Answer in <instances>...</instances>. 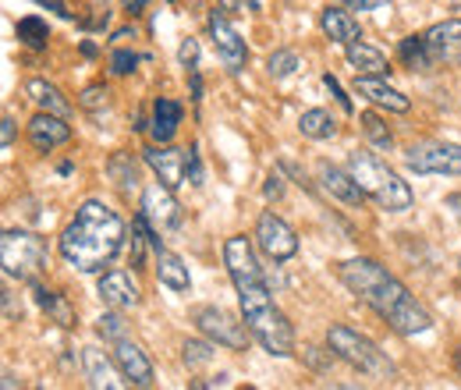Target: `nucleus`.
I'll return each mask as SVG.
<instances>
[{
  "mask_svg": "<svg viewBox=\"0 0 461 390\" xmlns=\"http://www.w3.org/2000/svg\"><path fill=\"white\" fill-rule=\"evenodd\" d=\"M345 57L348 64L355 68V75H387L391 71V60L384 57V50H376V47H369V43H348L345 47Z\"/></svg>",
  "mask_w": 461,
  "mask_h": 390,
  "instance_id": "nucleus-23",
  "label": "nucleus"
},
{
  "mask_svg": "<svg viewBox=\"0 0 461 390\" xmlns=\"http://www.w3.org/2000/svg\"><path fill=\"white\" fill-rule=\"evenodd\" d=\"M320 185H323L327 195L341 199L345 206H362V203L369 199V195L362 192V185L351 177V170H341V168H334V164H320Z\"/></svg>",
  "mask_w": 461,
  "mask_h": 390,
  "instance_id": "nucleus-18",
  "label": "nucleus"
},
{
  "mask_svg": "<svg viewBox=\"0 0 461 390\" xmlns=\"http://www.w3.org/2000/svg\"><path fill=\"white\" fill-rule=\"evenodd\" d=\"M111 358H114V355H111ZM111 358H107L100 348H82V366H86V380H89V387H96V390L100 387L104 390L128 387V380H124V376L117 380V373H121V369L114 373L117 362H111Z\"/></svg>",
  "mask_w": 461,
  "mask_h": 390,
  "instance_id": "nucleus-19",
  "label": "nucleus"
},
{
  "mask_svg": "<svg viewBox=\"0 0 461 390\" xmlns=\"http://www.w3.org/2000/svg\"><path fill=\"white\" fill-rule=\"evenodd\" d=\"M249 7H252V11H259V0H249Z\"/></svg>",
  "mask_w": 461,
  "mask_h": 390,
  "instance_id": "nucleus-48",
  "label": "nucleus"
},
{
  "mask_svg": "<svg viewBox=\"0 0 461 390\" xmlns=\"http://www.w3.org/2000/svg\"><path fill=\"white\" fill-rule=\"evenodd\" d=\"M121 4H124V11H128V14H142L149 0H121Z\"/></svg>",
  "mask_w": 461,
  "mask_h": 390,
  "instance_id": "nucleus-44",
  "label": "nucleus"
},
{
  "mask_svg": "<svg viewBox=\"0 0 461 390\" xmlns=\"http://www.w3.org/2000/svg\"><path fill=\"white\" fill-rule=\"evenodd\" d=\"M157 277L160 284H167L171 291H188V267H185V259L181 256H174L167 249H160L157 252Z\"/></svg>",
  "mask_w": 461,
  "mask_h": 390,
  "instance_id": "nucleus-25",
  "label": "nucleus"
},
{
  "mask_svg": "<svg viewBox=\"0 0 461 390\" xmlns=\"http://www.w3.org/2000/svg\"><path fill=\"white\" fill-rule=\"evenodd\" d=\"M82 54H86V57H96V43H89V40H86V43H82Z\"/></svg>",
  "mask_w": 461,
  "mask_h": 390,
  "instance_id": "nucleus-45",
  "label": "nucleus"
},
{
  "mask_svg": "<svg viewBox=\"0 0 461 390\" xmlns=\"http://www.w3.org/2000/svg\"><path fill=\"white\" fill-rule=\"evenodd\" d=\"M25 96H29L40 111L60 113V117H68V113H71V104L64 100V93H60L58 86H50L47 78H29V82H25Z\"/></svg>",
  "mask_w": 461,
  "mask_h": 390,
  "instance_id": "nucleus-24",
  "label": "nucleus"
},
{
  "mask_svg": "<svg viewBox=\"0 0 461 390\" xmlns=\"http://www.w3.org/2000/svg\"><path fill=\"white\" fill-rule=\"evenodd\" d=\"M398 57H402L404 68H411V71H433V60H429L422 32L419 36H404L402 43H398Z\"/></svg>",
  "mask_w": 461,
  "mask_h": 390,
  "instance_id": "nucleus-28",
  "label": "nucleus"
},
{
  "mask_svg": "<svg viewBox=\"0 0 461 390\" xmlns=\"http://www.w3.org/2000/svg\"><path fill=\"white\" fill-rule=\"evenodd\" d=\"M206 25H210L213 47H217V54L224 60V68H228V71H241V68L249 64V47H245V40L238 36V29L221 14V7L210 11V22H206Z\"/></svg>",
  "mask_w": 461,
  "mask_h": 390,
  "instance_id": "nucleus-12",
  "label": "nucleus"
},
{
  "mask_svg": "<svg viewBox=\"0 0 461 390\" xmlns=\"http://www.w3.org/2000/svg\"><path fill=\"white\" fill-rule=\"evenodd\" d=\"M0 124H4V132H0V135H4V150H11V142H14V117H11V113H4V121H0Z\"/></svg>",
  "mask_w": 461,
  "mask_h": 390,
  "instance_id": "nucleus-41",
  "label": "nucleus"
},
{
  "mask_svg": "<svg viewBox=\"0 0 461 390\" xmlns=\"http://www.w3.org/2000/svg\"><path fill=\"white\" fill-rule=\"evenodd\" d=\"M177 60H181V68L195 71V64H199V43H195V40H185V43L177 47Z\"/></svg>",
  "mask_w": 461,
  "mask_h": 390,
  "instance_id": "nucleus-36",
  "label": "nucleus"
},
{
  "mask_svg": "<svg viewBox=\"0 0 461 390\" xmlns=\"http://www.w3.org/2000/svg\"><path fill=\"white\" fill-rule=\"evenodd\" d=\"M298 132H302L305 139L327 142V139H334V135H338V121H334L327 111H305L302 117H298Z\"/></svg>",
  "mask_w": 461,
  "mask_h": 390,
  "instance_id": "nucleus-27",
  "label": "nucleus"
},
{
  "mask_svg": "<svg viewBox=\"0 0 461 390\" xmlns=\"http://www.w3.org/2000/svg\"><path fill=\"white\" fill-rule=\"evenodd\" d=\"M224 267H228L234 291H238L241 320L249 323L252 337L263 344V351H270L277 358L294 355V331H291L288 316L277 309V302L270 295V284L259 270L256 249L245 234H234L224 241Z\"/></svg>",
  "mask_w": 461,
  "mask_h": 390,
  "instance_id": "nucleus-1",
  "label": "nucleus"
},
{
  "mask_svg": "<svg viewBox=\"0 0 461 390\" xmlns=\"http://www.w3.org/2000/svg\"><path fill=\"white\" fill-rule=\"evenodd\" d=\"M210 358H213V340L210 337L206 340H185V362L188 366H203Z\"/></svg>",
  "mask_w": 461,
  "mask_h": 390,
  "instance_id": "nucleus-34",
  "label": "nucleus"
},
{
  "mask_svg": "<svg viewBox=\"0 0 461 390\" xmlns=\"http://www.w3.org/2000/svg\"><path fill=\"white\" fill-rule=\"evenodd\" d=\"M404 168L415 174H447L461 177V146L458 142H440V139H426L404 150Z\"/></svg>",
  "mask_w": 461,
  "mask_h": 390,
  "instance_id": "nucleus-8",
  "label": "nucleus"
},
{
  "mask_svg": "<svg viewBox=\"0 0 461 390\" xmlns=\"http://www.w3.org/2000/svg\"><path fill=\"white\" fill-rule=\"evenodd\" d=\"M455 369H458V376H461V344L455 348Z\"/></svg>",
  "mask_w": 461,
  "mask_h": 390,
  "instance_id": "nucleus-46",
  "label": "nucleus"
},
{
  "mask_svg": "<svg viewBox=\"0 0 461 390\" xmlns=\"http://www.w3.org/2000/svg\"><path fill=\"white\" fill-rule=\"evenodd\" d=\"M18 316H22V305H14V295H11V291H4V320H7V323H14Z\"/></svg>",
  "mask_w": 461,
  "mask_h": 390,
  "instance_id": "nucleus-39",
  "label": "nucleus"
},
{
  "mask_svg": "<svg viewBox=\"0 0 461 390\" xmlns=\"http://www.w3.org/2000/svg\"><path fill=\"white\" fill-rule=\"evenodd\" d=\"M327 348L334 351V358H341L345 366L358 369V373H366V376L394 380V366H391V358H387L369 337L358 334V331H351V327H345V323H334V327L327 331Z\"/></svg>",
  "mask_w": 461,
  "mask_h": 390,
  "instance_id": "nucleus-5",
  "label": "nucleus"
},
{
  "mask_svg": "<svg viewBox=\"0 0 461 390\" xmlns=\"http://www.w3.org/2000/svg\"><path fill=\"white\" fill-rule=\"evenodd\" d=\"M221 4H224V11H230V7H234V0H221Z\"/></svg>",
  "mask_w": 461,
  "mask_h": 390,
  "instance_id": "nucleus-47",
  "label": "nucleus"
},
{
  "mask_svg": "<svg viewBox=\"0 0 461 390\" xmlns=\"http://www.w3.org/2000/svg\"><path fill=\"white\" fill-rule=\"evenodd\" d=\"M320 29L334 40V43H358L362 40V29H358V22L348 14V7H323V14H320Z\"/></svg>",
  "mask_w": 461,
  "mask_h": 390,
  "instance_id": "nucleus-21",
  "label": "nucleus"
},
{
  "mask_svg": "<svg viewBox=\"0 0 461 390\" xmlns=\"http://www.w3.org/2000/svg\"><path fill=\"white\" fill-rule=\"evenodd\" d=\"M135 64H139V54H135V50L117 47L114 54H111V71H114V75H131V71H135Z\"/></svg>",
  "mask_w": 461,
  "mask_h": 390,
  "instance_id": "nucleus-35",
  "label": "nucleus"
},
{
  "mask_svg": "<svg viewBox=\"0 0 461 390\" xmlns=\"http://www.w3.org/2000/svg\"><path fill=\"white\" fill-rule=\"evenodd\" d=\"M107 104H111V89H107V86H100V82H96V86H86V89H82V96H78V107H82V111H89V113L104 111Z\"/></svg>",
  "mask_w": 461,
  "mask_h": 390,
  "instance_id": "nucleus-33",
  "label": "nucleus"
},
{
  "mask_svg": "<svg viewBox=\"0 0 461 390\" xmlns=\"http://www.w3.org/2000/svg\"><path fill=\"white\" fill-rule=\"evenodd\" d=\"M323 86H327V89H330V93L338 96V104H341V107H345V111L351 113V100H348V96H345V89H341V82H338L334 75H323Z\"/></svg>",
  "mask_w": 461,
  "mask_h": 390,
  "instance_id": "nucleus-37",
  "label": "nucleus"
},
{
  "mask_svg": "<svg viewBox=\"0 0 461 390\" xmlns=\"http://www.w3.org/2000/svg\"><path fill=\"white\" fill-rule=\"evenodd\" d=\"M36 4H40V7H50V11H58L60 18H71V11H68L60 0H36Z\"/></svg>",
  "mask_w": 461,
  "mask_h": 390,
  "instance_id": "nucleus-43",
  "label": "nucleus"
},
{
  "mask_svg": "<svg viewBox=\"0 0 461 390\" xmlns=\"http://www.w3.org/2000/svg\"><path fill=\"white\" fill-rule=\"evenodd\" d=\"M0 263H4V277L32 284L47 267V241L36 231H22V227H7L0 234Z\"/></svg>",
  "mask_w": 461,
  "mask_h": 390,
  "instance_id": "nucleus-6",
  "label": "nucleus"
},
{
  "mask_svg": "<svg viewBox=\"0 0 461 390\" xmlns=\"http://www.w3.org/2000/svg\"><path fill=\"white\" fill-rule=\"evenodd\" d=\"M259 252L274 263H288L291 256H298V234L285 217H277L274 210H263L259 221H256V231H252Z\"/></svg>",
  "mask_w": 461,
  "mask_h": 390,
  "instance_id": "nucleus-9",
  "label": "nucleus"
},
{
  "mask_svg": "<svg viewBox=\"0 0 461 390\" xmlns=\"http://www.w3.org/2000/svg\"><path fill=\"white\" fill-rule=\"evenodd\" d=\"M181 104L171 100V96H160L157 104H153V121H149V135H153V142H171L174 135H177V124H181Z\"/></svg>",
  "mask_w": 461,
  "mask_h": 390,
  "instance_id": "nucleus-22",
  "label": "nucleus"
},
{
  "mask_svg": "<svg viewBox=\"0 0 461 390\" xmlns=\"http://www.w3.org/2000/svg\"><path fill=\"white\" fill-rule=\"evenodd\" d=\"M348 170H351V177L362 185V192H366L380 210H387V213H404V210H411L415 195H411L408 181H404L394 168H387L380 157H373L369 150L348 153Z\"/></svg>",
  "mask_w": 461,
  "mask_h": 390,
  "instance_id": "nucleus-4",
  "label": "nucleus"
},
{
  "mask_svg": "<svg viewBox=\"0 0 461 390\" xmlns=\"http://www.w3.org/2000/svg\"><path fill=\"white\" fill-rule=\"evenodd\" d=\"M358 121H362V132H366V139H369L376 150H391V146H394V132L387 128V121H384L380 113L366 111L362 117H358Z\"/></svg>",
  "mask_w": 461,
  "mask_h": 390,
  "instance_id": "nucleus-30",
  "label": "nucleus"
},
{
  "mask_svg": "<svg viewBox=\"0 0 461 390\" xmlns=\"http://www.w3.org/2000/svg\"><path fill=\"white\" fill-rule=\"evenodd\" d=\"M192 323H195V331L203 337H210L213 344L230 348V351H245L249 337H252L249 323H238L228 309H221V305H195L192 309Z\"/></svg>",
  "mask_w": 461,
  "mask_h": 390,
  "instance_id": "nucleus-7",
  "label": "nucleus"
},
{
  "mask_svg": "<svg viewBox=\"0 0 461 390\" xmlns=\"http://www.w3.org/2000/svg\"><path fill=\"white\" fill-rule=\"evenodd\" d=\"M32 287V298H36V305L58 323V327H75L78 323V316H75V309H71V302L60 295V291H50L47 284H40V280H32L29 284Z\"/></svg>",
  "mask_w": 461,
  "mask_h": 390,
  "instance_id": "nucleus-20",
  "label": "nucleus"
},
{
  "mask_svg": "<svg viewBox=\"0 0 461 390\" xmlns=\"http://www.w3.org/2000/svg\"><path fill=\"white\" fill-rule=\"evenodd\" d=\"M338 277H341V284H345L362 305H369L380 320H387L394 334L419 337L433 331L429 309L387 267H380L376 259H366V256L345 259L338 267Z\"/></svg>",
  "mask_w": 461,
  "mask_h": 390,
  "instance_id": "nucleus-2",
  "label": "nucleus"
},
{
  "mask_svg": "<svg viewBox=\"0 0 461 390\" xmlns=\"http://www.w3.org/2000/svg\"><path fill=\"white\" fill-rule=\"evenodd\" d=\"M444 210H451V217L461 223V192H451V195L444 199Z\"/></svg>",
  "mask_w": 461,
  "mask_h": 390,
  "instance_id": "nucleus-42",
  "label": "nucleus"
},
{
  "mask_svg": "<svg viewBox=\"0 0 461 390\" xmlns=\"http://www.w3.org/2000/svg\"><path fill=\"white\" fill-rule=\"evenodd\" d=\"M458 267H461V259H458Z\"/></svg>",
  "mask_w": 461,
  "mask_h": 390,
  "instance_id": "nucleus-49",
  "label": "nucleus"
},
{
  "mask_svg": "<svg viewBox=\"0 0 461 390\" xmlns=\"http://www.w3.org/2000/svg\"><path fill=\"white\" fill-rule=\"evenodd\" d=\"M124 245V221L104 199H86L75 221L60 231V259L78 274H100Z\"/></svg>",
  "mask_w": 461,
  "mask_h": 390,
  "instance_id": "nucleus-3",
  "label": "nucleus"
},
{
  "mask_svg": "<svg viewBox=\"0 0 461 390\" xmlns=\"http://www.w3.org/2000/svg\"><path fill=\"white\" fill-rule=\"evenodd\" d=\"M422 40H426L433 68H455V64H461V18L429 25L422 32Z\"/></svg>",
  "mask_w": 461,
  "mask_h": 390,
  "instance_id": "nucleus-11",
  "label": "nucleus"
},
{
  "mask_svg": "<svg viewBox=\"0 0 461 390\" xmlns=\"http://www.w3.org/2000/svg\"><path fill=\"white\" fill-rule=\"evenodd\" d=\"M146 153V164L153 168V174L167 185V188H181L185 174H188V150H177L171 142H153Z\"/></svg>",
  "mask_w": 461,
  "mask_h": 390,
  "instance_id": "nucleus-14",
  "label": "nucleus"
},
{
  "mask_svg": "<svg viewBox=\"0 0 461 390\" xmlns=\"http://www.w3.org/2000/svg\"><path fill=\"white\" fill-rule=\"evenodd\" d=\"M96 334L104 337V340H121V337H128V323L121 320V309H111V313H104V316L96 320Z\"/></svg>",
  "mask_w": 461,
  "mask_h": 390,
  "instance_id": "nucleus-32",
  "label": "nucleus"
},
{
  "mask_svg": "<svg viewBox=\"0 0 461 390\" xmlns=\"http://www.w3.org/2000/svg\"><path fill=\"white\" fill-rule=\"evenodd\" d=\"M29 142H32L36 153H50L64 142H71V124L60 113L40 111L29 121Z\"/></svg>",
  "mask_w": 461,
  "mask_h": 390,
  "instance_id": "nucleus-16",
  "label": "nucleus"
},
{
  "mask_svg": "<svg viewBox=\"0 0 461 390\" xmlns=\"http://www.w3.org/2000/svg\"><path fill=\"white\" fill-rule=\"evenodd\" d=\"M139 213L149 221V227H153L157 234L181 227V206H177V199H174V188H167L164 181H157V185H149V188L142 192V210H139Z\"/></svg>",
  "mask_w": 461,
  "mask_h": 390,
  "instance_id": "nucleus-10",
  "label": "nucleus"
},
{
  "mask_svg": "<svg viewBox=\"0 0 461 390\" xmlns=\"http://www.w3.org/2000/svg\"><path fill=\"white\" fill-rule=\"evenodd\" d=\"M111 355H114L121 376L128 380V387H153V380H157L153 376V362L146 358V351L135 340H128V337L111 340Z\"/></svg>",
  "mask_w": 461,
  "mask_h": 390,
  "instance_id": "nucleus-13",
  "label": "nucleus"
},
{
  "mask_svg": "<svg viewBox=\"0 0 461 390\" xmlns=\"http://www.w3.org/2000/svg\"><path fill=\"white\" fill-rule=\"evenodd\" d=\"M96 295L104 298V305L121 309V313L142 305V291H139V284L131 280V274H124V270H107V274H100V280H96Z\"/></svg>",
  "mask_w": 461,
  "mask_h": 390,
  "instance_id": "nucleus-15",
  "label": "nucleus"
},
{
  "mask_svg": "<svg viewBox=\"0 0 461 390\" xmlns=\"http://www.w3.org/2000/svg\"><path fill=\"white\" fill-rule=\"evenodd\" d=\"M355 93H358V96H366L369 104H376V107L391 111V113H408V111H411V100L404 96L402 89L387 86L380 75H355Z\"/></svg>",
  "mask_w": 461,
  "mask_h": 390,
  "instance_id": "nucleus-17",
  "label": "nucleus"
},
{
  "mask_svg": "<svg viewBox=\"0 0 461 390\" xmlns=\"http://www.w3.org/2000/svg\"><path fill=\"white\" fill-rule=\"evenodd\" d=\"M348 11H376V7H384L387 0H345Z\"/></svg>",
  "mask_w": 461,
  "mask_h": 390,
  "instance_id": "nucleus-40",
  "label": "nucleus"
},
{
  "mask_svg": "<svg viewBox=\"0 0 461 390\" xmlns=\"http://www.w3.org/2000/svg\"><path fill=\"white\" fill-rule=\"evenodd\" d=\"M107 170H111V177H114L117 188H121L124 195H131V188L139 185V168H135V160H131L128 153H114L111 164H107Z\"/></svg>",
  "mask_w": 461,
  "mask_h": 390,
  "instance_id": "nucleus-29",
  "label": "nucleus"
},
{
  "mask_svg": "<svg viewBox=\"0 0 461 390\" xmlns=\"http://www.w3.org/2000/svg\"><path fill=\"white\" fill-rule=\"evenodd\" d=\"M14 36H18V43L29 47V50H47V43H50V25H47L43 18H36V14H25V18L14 22Z\"/></svg>",
  "mask_w": 461,
  "mask_h": 390,
  "instance_id": "nucleus-26",
  "label": "nucleus"
},
{
  "mask_svg": "<svg viewBox=\"0 0 461 390\" xmlns=\"http://www.w3.org/2000/svg\"><path fill=\"white\" fill-rule=\"evenodd\" d=\"M294 68H298V54L294 50H274V54L267 57V71H270V78H288L294 75Z\"/></svg>",
  "mask_w": 461,
  "mask_h": 390,
  "instance_id": "nucleus-31",
  "label": "nucleus"
},
{
  "mask_svg": "<svg viewBox=\"0 0 461 390\" xmlns=\"http://www.w3.org/2000/svg\"><path fill=\"white\" fill-rule=\"evenodd\" d=\"M263 195H267V199H281V195H285V181H281V174H270V177H267Z\"/></svg>",
  "mask_w": 461,
  "mask_h": 390,
  "instance_id": "nucleus-38",
  "label": "nucleus"
}]
</instances>
